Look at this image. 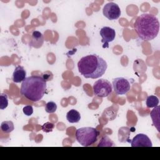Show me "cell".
I'll return each instance as SVG.
<instances>
[{
  "mask_svg": "<svg viewBox=\"0 0 160 160\" xmlns=\"http://www.w3.org/2000/svg\"><path fill=\"white\" fill-rule=\"evenodd\" d=\"M95 96L100 98L108 96L112 91V86L111 82L105 79H100L96 81L92 86Z\"/></svg>",
  "mask_w": 160,
  "mask_h": 160,
  "instance_id": "cell-5",
  "label": "cell"
},
{
  "mask_svg": "<svg viewBox=\"0 0 160 160\" xmlns=\"http://www.w3.org/2000/svg\"><path fill=\"white\" fill-rule=\"evenodd\" d=\"M44 36L38 31H34L32 32L31 40L29 42V46L35 48H39L44 43Z\"/></svg>",
  "mask_w": 160,
  "mask_h": 160,
  "instance_id": "cell-10",
  "label": "cell"
},
{
  "mask_svg": "<svg viewBox=\"0 0 160 160\" xmlns=\"http://www.w3.org/2000/svg\"><path fill=\"white\" fill-rule=\"evenodd\" d=\"M134 27L138 37L148 41L157 36L159 30V22L155 16L144 13L137 18Z\"/></svg>",
  "mask_w": 160,
  "mask_h": 160,
  "instance_id": "cell-2",
  "label": "cell"
},
{
  "mask_svg": "<svg viewBox=\"0 0 160 160\" xmlns=\"http://www.w3.org/2000/svg\"><path fill=\"white\" fill-rule=\"evenodd\" d=\"M48 73V72H44V73H43L42 74V78H43V79L46 81H51V79H52V78H50V74H51V72H50L49 73V74H47Z\"/></svg>",
  "mask_w": 160,
  "mask_h": 160,
  "instance_id": "cell-20",
  "label": "cell"
},
{
  "mask_svg": "<svg viewBox=\"0 0 160 160\" xmlns=\"http://www.w3.org/2000/svg\"><path fill=\"white\" fill-rule=\"evenodd\" d=\"M159 101L158 97L154 95H151L148 96L146 99V106L150 108H154L158 106L159 104Z\"/></svg>",
  "mask_w": 160,
  "mask_h": 160,
  "instance_id": "cell-15",
  "label": "cell"
},
{
  "mask_svg": "<svg viewBox=\"0 0 160 160\" xmlns=\"http://www.w3.org/2000/svg\"><path fill=\"white\" fill-rule=\"evenodd\" d=\"M8 106V96L6 94H1L0 95V109H4Z\"/></svg>",
  "mask_w": 160,
  "mask_h": 160,
  "instance_id": "cell-17",
  "label": "cell"
},
{
  "mask_svg": "<svg viewBox=\"0 0 160 160\" xmlns=\"http://www.w3.org/2000/svg\"><path fill=\"white\" fill-rule=\"evenodd\" d=\"M103 15L109 20H115L119 18L121 11L119 6L111 2L106 4L102 9Z\"/></svg>",
  "mask_w": 160,
  "mask_h": 160,
  "instance_id": "cell-7",
  "label": "cell"
},
{
  "mask_svg": "<svg viewBox=\"0 0 160 160\" xmlns=\"http://www.w3.org/2000/svg\"><path fill=\"white\" fill-rule=\"evenodd\" d=\"M46 91V81L40 76H31L26 78L21 86L22 96L32 102L42 99Z\"/></svg>",
  "mask_w": 160,
  "mask_h": 160,
  "instance_id": "cell-3",
  "label": "cell"
},
{
  "mask_svg": "<svg viewBox=\"0 0 160 160\" xmlns=\"http://www.w3.org/2000/svg\"><path fill=\"white\" fill-rule=\"evenodd\" d=\"M26 71L22 66H18L12 73V79L16 83L22 82L26 78Z\"/></svg>",
  "mask_w": 160,
  "mask_h": 160,
  "instance_id": "cell-11",
  "label": "cell"
},
{
  "mask_svg": "<svg viewBox=\"0 0 160 160\" xmlns=\"http://www.w3.org/2000/svg\"><path fill=\"white\" fill-rule=\"evenodd\" d=\"M132 147H152V144L149 138L144 134L136 135L131 142Z\"/></svg>",
  "mask_w": 160,
  "mask_h": 160,
  "instance_id": "cell-9",
  "label": "cell"
},
{
  "mask_svg": "<svg viewBox=\"0 0 160 160\" xmlns=\"http://www.w3.org/2000/svg\"><path fill=\"white\" fill-rule=\"evenodd\" d=\"M99 34L102 37L101 42L103 43L102 48H108L109 43L112 42L116 37V31L114 29L109 27H102L99 31Z\"/></svg>",
  "mask_w": 160,
  "mask_h": 160,
  "instance_id": "cell-8",
  "label": "cell"
},
{
  "mask_svg": "<svg viewBox=\"0 0 160 160\" xmlns=\"http://www.w3.org/2000/svg\"><path fill=\"white\" fill-rule=\"evenodd\" d=\"M66 118L69 122L76 123L80 121L81 115L78 111L75 109H71L67 112Z\"/></svg>",
  "mask_w": 160,
  "mask_h": 160,
  "instance_id": "cell-13",
  "label": "cell"
},
{
  "mask_svg": "<svg viewBox=\"0 0 160 160\" xmlns=\"http://www.w3.org/2000/svg\"><path fill=\"white\" fill-rule=\"evenodd\" d=\"M14 129V124L11 121H5L1 122V129L5 133H9Z\"/></svg>",
  "mask_w": 160,
  "mask_h": 160,
  "instance_id": "cell-14",
  "label": "cell"
},
{
  "mask_svg": "<svg viewBox=\"0 0 160 160\" xmlns=\"http://www.w3.org/2000/svg\"><path fill=\"white\" fill-rule=\"evenodd\" d=\"M57 109V105L53 101L48 102L45 106V111L48 113H53Z\"/></svg>",
  "mask_w": 160,
  "mask_h": 160,
  "instance_id": "cell-16",
  "label": "cell"
},
{
  "mask_svg": "<svg viewBox=\"0 0 160 160\" xmlns=\"http://www.w3.org/2000/svg\"><path fill=\"white\" fill-rule=\"evenodd\" d=\"M159 106L158 105L151 111L150 116L152 121L153 125L156 128L158 132H159Z\"/></svg>",
  "mask_w": 160,
  "mask_h": 160,
  "instance_id": "cell-12",
  "label": "cell"
},
{
  "mask_svg": "<svg viewBox=\"0 0 160 160\" xmlns=\"http://www.w3.org/2000/svg\"><path fill=\"white\" fill-rule=\"evenodd\" d=\"M54 128V124L51 122H45L42 126V130L45 132H49L52 131Z\"/></svg>",
  "mask_w": 160,
  "mask_h": 160,
  "instance_id": "cell-18",
  "label": "cell"
},
{
  "mask_svg": "<svg viewBox=\"0 0 160 160\" xmlns=\"http://www.w3.org/2000/svg\"><path fill=\"white\" fill-rule=\"evenodd\" d=\"M22 111H23V113L25 115H26L28 116H29L32 115V114L33 113V108L31 106L28 105V106H26L23 108Z\"/></svg>",
  "mask_w": 160,
  "mask_h": 160,
  "instance_id": "cell-19",
  "label": "cell"
},
{
  "mask_svg": "<svg viewBox=\"0 0 160 160\" xmlns=\"http://www.w3.org/2000/svg\"><path fill=\"white\" fill-rule=\"evenodd\" d=\"M112 87L114 92L118 95L126 94L131 89L129 81L122 77L116 78L112 81Z\"/></svg>",
  "mask_w": 160,
  "mask_h": 160,
  "instance_id": "cell-6",
  "label": "cell"
},
{
  "mask_svg": "<svg viewBox=\"0 0 160 160\" xmlns=\"http://www.w3.org/2000/svg\"><path fill=\"white\" fill-rule=\"evenodd\" d=\"M99 132L92 127L80 128L76 131L75 137L77 141L82 146H90L96 142Z\"/></svg>",
  "mask_w": 160,
  "mask_h": 160,
  "instance_id": "cell-4",
  "label": "cell"
},
{
  "mask_svg": "<svg viewBox=\"0 0 160 160\" xmlns=\"http://www.w3.org/2000/svg\"><path fill=\"white\" fill-rule=\"evenodd\" d=\"M107 68L106 61L96 54L85 56L78 62V71L85 78H99L105 73Z\"/></svg>",
  "mask_w": 160,
  "mask_h": 160,
  "instance_id": "cell-1",
  "label": "cell"
}]
</instances>
